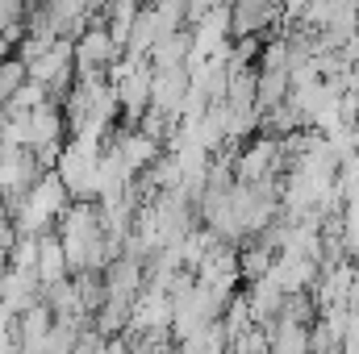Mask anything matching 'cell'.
I'll return each instance as SVG.
<instances>
[{
    "label": "cell",
    "mask_w": 359,
    "mask_h": 354,
    "mask_svg": "<svg viewBox=\"0 0 359 354\" xmlns=\"http://www.w3.org/2000/svg\"><path fill=\"white\" fill-rule=\"evenodd\" d=\"M63 267H72L67 263V250H63V242L59 238H42V250H38V275L46 279V283H59L63 279Z\"/></svg>",
    "instance_id": "obj_1"
}]
</instances>
